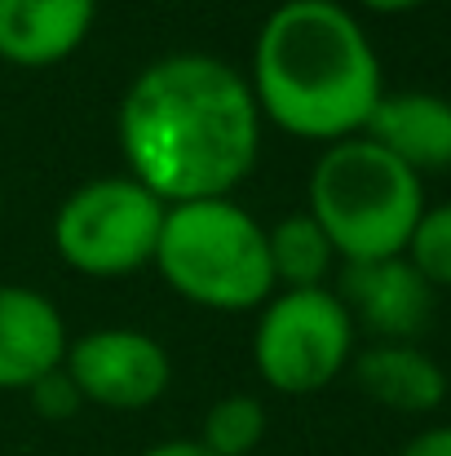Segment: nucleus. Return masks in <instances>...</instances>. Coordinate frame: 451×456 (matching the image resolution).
<instances>
[{"instance_id":"1","label":"nucleus","mask_w":451,"mask_h":456,"mask_svg":"<svg viewBox=\"0 0 451 456\" xmlns=\"http://www.w3.org/2000/svg\"><path fill=\"white\" fill-rule=\"evenodd\" d=\"M262 129L248 76L199 49L147 62L116 111L125 173L164 204L235 195L262 159Z\"/></svg>"},{"instance_id":"2","label":"nucleus","mask_w":451,"mask_h":456,"mask_svg":"<svg viewBox=\"0 0 451 456\" xmlns=\"http://www.w3.org/2000/svg\"><path fill=\"white\" fill-rule=\"evenodd\" d=\"M248 89L266 125L332 147L367 129L385 71L363 18L345 0H279L253 40Z\"/></svg>"},{"instance_id":"3","label":"nucleus","mask_w":451,"mask_h":456,"mask_svg":"<svg viewBox=\"0 0 451 456\" xmlns=\"http://www.w3.org/2000/svg\"><path fill=\"white\" fill-rule=\"evenodd\" d=\"M150 266L181 302L217 314L257 310L275 293L266 226L235 195L168 204Z\"/></svg>"},{"instance_id":"4","label":"nucleus","mask_w":451,"mask_h":456,"mask_svg":"<svg viewBox=\"0 0 451 456\" xmlns=\"http://www.w3.org/2000/svg\"><path fill=\"white\" fill-rule=\"evenodd\" d=\"M310 217L327 231L341 262H381L407 248L425 213V182L367 134L323 147L310 168Z\"/></svg>"},{"instance_id":"5","label":"nucleus","mask_w":451,"mask_h":456,"mask_svg":"<svg viewBox=\"0 0 451 456\" xmlns=\"http://www.w3.org/2000/svg\"><path fill=\"white\" fill-rule=\"evenodd\" d=\"M164 200L129 173L80 182L53 213V253L89 280H125L155 262Z\"/></svg>"},{"instance_id":"6","label":"nucleus","mask_w":451,"mask_h":456,"mask_svg":"<svg viewBox=\"0 0 451 456\" xmlns=\"http://www.w3.org/2000/svg\"><path fill=\"white\" fill-rule=\"evenodd\" d=\"M358 350V328L336 289H275L253 328L257 377L275 395H318Z\"/></svg>"},{"instance_id":"7","label":"nucleus","mask_w":451,"mask_h":456,"mask_svg":"<svg viewBox=\"0 0 451 456\" xmlns=\"http://www.w3.org/2000/svg\"><path fill=\"white\" fill-rule=\"evenodd\" d=\"M85 403L111 412H142L173 386L168 350L142 328H93L67 346L62 359Z\"/></svg>"},{"instance_id":"8","label":"nucleus","mask_w":451,"mask_h":456,"mask_svg":"<svg viewBox=\"0 0 451 456\" xmlns=\"http://www.w3.org/2000/svg\"><path fill=\"white\" fill-rule=\"evenodd\" d=\"M336 297L345 302L354 328L376 341H416L434 319V289L399 253L381 262H345L336 275Z\"/></svg>"},{"instance_id":"9","label":"nucleus","mask_w":451,"mask_h":456,"mask_svg":"<svg viewBox=\"0 0 451 456\" xmlns=\"http://www.w3.org/2000/svg\"><path fill=\"white\" fill-rule=\"evenodd\" d=\"M67 319L53 297L27 284H0V390H31L67 359Z\"/></svg>"},{"instance_id":"10","label":"nucleus","mask_w":451,"mask_h":456,"mask_svg":"<svg viewBox=\"0 0 451 456\" xmlns=\"http://www.w3.org/2000/svg\"><path fill=\"white\" fill-rule=\"evenodd\" d=\"M98 22V0H0V62L58 67L85 49Z\"/></svg>"},{"instance_id":"11","label":"nucleus","mask_w":451,"mask_h":456,"mask_svg":"<svg viewBox=\"0 0 451 456\" xmlns=\"http://www.w3.org/2000/svg\"><path fill=\"white\" fill-rule=\"evenodd\" d=\"M350 372L372 403L403 412V417L439 412L447 399L443 363L416 341H372L367 350H354Z\"/></svg>"},{"instance_id":"12","label":"nucleus","mask_w":451,"mask_h":456,"mask_svg":"<svg viewBox=\"0 0 451 456\" xmlns=\"http://www.w3.org/2000/svg\"><path fill=\"white\" fill-rule=\"evenodd\" d=\"M363 134L421 177L443 173L451 168V98L430 89L381 94Z\"/></svg>"},{"instance_id":"13","label":"nucleus","mask_w":451,"mask_h":456,"mask_svg":"<svg viewBox=\"0 0 451 456\" xmlns=\"http://www.w3.org/2000/svg\"><path fill=\"white\" fill-rule=\"evenodd\" d=\"M266 248H270L275 289H323L341 262L327 231L310 217V208L266 226Z\"/></svg>"},{"instance_id":"14","label":"nucleus","mask_w":451,"mask_h":456,"mask_svg":"<svg viewBox=\"0 0 451 456\" xmlns=\"http://www.w3.org/2000/svg\"><path fill=\"white\" fill-rule=\"evenodd\" d=\"M266 439V403L257 395H221L199 426V444L213 456H253Z\"/></svg>"},{"instance_id":"15","label":"nucleus","mask_w":451,"mask_h":456,"mask_svg":"<svg viewBox=\"0 0 451 456\" xmlns=\"http://www.w3.org/2000/svg\"><path fill=\"white\" fill-rule=\"evenodd\" d=\"M403 257L421 271V280L439 293L451 289V200L443 204H425V213L416 217Z\"/></svg>"},{"instance_id":"16","label":"nucleus","mask_w":451,"mask_h":456,"mask_svg":"<svg viewBox=\"0 0 451 456\" xmlns=\"http://www.w3.org/2000/svg\"><path fill=\"white\" fill-rule=\"evenodd\" d=\"M27 399H31V408H36L44 421H67V417H76V412L85 408V399H80L76 381L67 377V368L44 372V377L27 390Z\"/></svg>"},{"instance_id":"17","label":"nucleus","mask_w":451,"mask_h":456,"mask_svg":"<svg viewBox=\"0 0 451 456\" xmlns=\"http://www.w3.org/2000/svg\"><path fill=\"white\" fill-rule=\"evenodd\" d=\"M399 456H451V421L447 426H430V430L412 435Z\"/></svg>"},{"instance_id":"18","label":"nucleus","mask_w":451,"mask_h":456,"mask_svg":"<svg viewBox=\"0 0 451 456\" xmlns=\"http://www.w3.org/2000/svg\"><path fill=\"white\" fill-rule=\"evenodd\" d=\"M142 456H213L199 439H164V444H155V448H147Z\"/></svg>"},{"instance_id":"19","label":"nucleus","mask_w":451,"mask_h":456,"mask_svg":"<svg viewBox=\"0 0 451 456\" xmlns=\"http://www.w3.org/2000/svg\"><path fill=\"white\" fill-rule=\"evenodd\" d=\"M358 9H367V13H385V18H394V13H412V9H421V4H430V0H354Z\"/></svg>"}]
</instances>
